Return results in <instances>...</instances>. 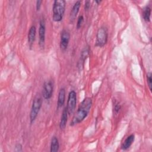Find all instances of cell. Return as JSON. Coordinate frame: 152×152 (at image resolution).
<instances>
[{
	"mask_svg": "<svg viewBox=\"0 0 152 152\" xmlns=\"http://www.w3.org/2000/svg\"><path fill=\"white\" fill-rule=\"evenodd\" d=\"M92 105V100L90 97L85 98L79 105V107L72 117L70 122L71 126L77 125L82 122L88 115Z\"/></svg>",
	"mask_w": 152,
	"mask_h": 152,
	"instance_id": "obj_1",
	"label": "cell"
},
{
	"mask_svg": "<svg viewBox=\"0 0 152 152\" xmlns=\"http://www.w3.org/2000/svg\"><path fill=\"white\" fill-rule=\"evenodd\" d=\"M66 2L64 0H56L53 5V20L58 22L62 20L65 10Z\"/></svg>",
	"mask_w": 152,
	"mask_h": 152,
	"instance_id": "obj_2",
	"label": "cell"
},
{
	"mask_svg": "<svg viewBox=\"0 0 152 152\" xmlns=\"http://www.w3.org/2000/svg\"><path fill=\"white\" fill-rule=\"evenodd\" d=\"M42 100L41 97L39 96L36 97L33 100L30 113V120L31 124L35 121L36 117L37 116V115L42 107Z\"/></svg>",
	"mask_w": 152,
	"mask_h": 152,
	"instance_id": "obj_3",
	"label": "cell"
},
{
	"mask_svg": "<svg viewBox=\"0 0 152 152\" xmlns=\"http://www.w3.org/2000/svg\"><path fill=\"white\" fill-rule=\"evenodd\" d=\"M107 31L104 27H101L99 28L96 34V46L99 47L104 46L107 41Z\"/></svg>",
	"mask_w": 152,
	"mask_h": 152,
	"instance_id": "obj_4",
	"label": "cell"
},
{
	"mask_svg": "<svg viewBox=\"0 0 152 152\" xmlns=\"http://www.w3.org/2000/svg\"><path fill=\"white\" fill-rule=\"evenodd\" d=\"M76 104H77V93L75 91L71 90L68 94L67 105L66 107V110L69 115H71V114H72L75 111Z\"/></svg>",
	"mask_w": 152,
	"mask_h": 152,
	"instance_id": "obj_5",
	"label": "cell"
},
{
	"mask_svg": "<svg viewBox=\"0 0 152 152\" xmlns=\"http://www.w3.org/2000/svg\"><path fill=\"white\" fill-rule=\"evenodd\" d=\"M45 21L43 18H41L39 22V46L41 48H43L45 42Z\"/></svg>",
	"mask_w": 152,
	"mask_h": 152,
	"instance_id": "obj_6",
	"label": "cell"
},
{
	"mask_svg": "<svg viewBox=\"0 0 152 152\" xmlns=\"http://www.w3.org/2000/svg\"><path fill=\"white\" fill-rule=\"evenodd\" d=\"M53 90V84L51 81L45 82L43 87L42 95L44 99H49L51 98Z\"/></svg>",
	"mask_w": 152,
	"mask_h": 152,
	"instance_id": "obj_7",
	"label": "cell"
},
{
	"mask_svg": "<svg viewBox=\"0 0 152 152\" xmlns=\"http://www.w3.org/2000/svg\"><path fill=\"white\" fill-rule=\"evenodd\" d=\"M70 39V34L66 30H62L61 34L60 48L62 50H65L68 46Z\"/></svg>",
	"mask_w": 152,
	"mask_h": 152,
	"instance_id": "obj_8",
	"label": "cell"
},
{
	"mask_svg": "<svg viewBox=\"0 0 152 152\" xmlns=\"http://www.w3.org/2000/svg\"><path fill=\"white\" fill-rule=\"evenodd\" d=\"M89 55V48L88 46L84 48L81 52L80 58L78 62V68L80 70H81L83 68L84 62L86 60L87 58Z\"/></svg>",
	"mask_w": 152,
	"mask_h": 152,
	"instance_id": "obj_9",
	"label": "cell"
},
{
	"mask_svg": "<svg viewBox=\"0 0 152 152\" xmlns=\"http://www.w3.org/2000/svg\"><path fill=\"white\" fill-rule=\"evenodd\" d=\"M80 6H81V1H76V2L74 4V5L71 9L70 15H69V20L71 22H73L75 20L76 16L77 15V14L79 11Z\"/></svg>",
	"mask_w": 152,
	"mask_h": 152,
	"instance_id": "obj_10",
	"label": "cell"
},
{
	"mask_svg": "<svg viewBox=\"0 0 152 152\" xmlns=\"http://www.w3.org/2000/svg\"><path fill=\"white\" fill-rule=\"evenodd\" d=\"M36 35V28L34 26H32L28 33V42L30 47L31 48L35 40Z\"/></svg>",
	"mask_w": 152,
	"mask_h": 152,
	"instance_id": "obj_11",
	"label": "cell"
},
{
	"mask_svg": "<svg viewBox=\"0 0 152 152\" xmlns=\"http://www.w3.org/2000/svg\"><path fill=\"white\" fill-rule=\"evenodd\" d=\"M135 140V136L134 134H131L129 136H128L124 141L122 145V150H127L130 147V146L132 145L133 142Z\"/></svg>",
	"mask_w": 152,
	"mask_h": 152,
	"instance_id": "obj_12",
	"label": "cell"
},
{
	"mask_svg": "<svg viewBox=\"0 0 152 152\" xmlns=\"http://www.w3.org/2000/svg\"><path fill=\"white\" fill-rule=\"evenodd\" d=\"M68 112L65 107L62 112L60 122H59V128L61 129H64L66 126L67 120H68Z\"/></svg>",
	"mask_w": 152,
	"mask_h": 152,
	"instance_id": "obj_13",
	"label": "cell"
},
{
	"mask_svg": "<svg viewBox=\"0 0 152 152\" xmlns=\"http://www.w3.org/2000/svg\"><path fill=\"white\" fill-rule=\"evenodd\" d=\"M65 100V90L64 88L60 89L58 94V108L62 107Z\"/></svg>",
	"mask_w": 152,
	"mask_h": 152,
	"instance_id": "obj_14",
	"label": "cell"
},
{
	"mask_svg": "<svg viewBox=\"0 0 152 152\" xmlns=\"http://www.w3.org/2000/svg\"><path fill=\"white\" fill-rule=\"evenodd\" d=\"M59 144L57 137H53L51 140L50 143V151L51 152H57L59 150Z\"/></svg>",
	"mask_w": 152,
	"mask_h": 152,
	"instance_id": "obj_15",
	"label": "cell"
},
{
	"mask_svg": "<svg viewBox=\"0 0 152 152\" xmlns=\"http://www.w3.org/2000/svg\"><path fill=\"white\" fill-rule=\"evenodd\" d=\"M143 18L145 21H150V15H151V8L149 7H145L143 9Z\"/></svg>",
	"mask_w": 152,
	"mask_h": 152,
	"instance_id": "obj_16",
	"label": "cell"
},
{
	"mask_svg": "<svg viewBox=\"0 0 152 152\" xmlns=\"http://www.w3.org/2000/svg\"><path fill=\"white\" fill-rule=\"evenodd\" d=\"M83 21H84L83 16V15L79 16V17L78 18V20H77V28L78 29H79L81 27L82 24L83 23Z\"/></svg>",
	"mask_w": 152,
	"mask_h": 152,
	"instance_id": "obj_17",
	"label": "cell"
},
{
	"mask_svg": "<svg viewBox=\"0 0 152 152\" xmlns=\"http://www.w3.org/2000/svg\"><path fill=\"white\" fill-rule=\"evenodd\" d=\"M147 84L148 85L149 88L150 90H151V85H152V78H151V74L148 73L147 75Z\"/></svg>",
	"mask_w": 152,
	"mask_h": 152,
	"instance_id": "obj_18",
	"label": "cell"
},
{
	"mask_svg": "<svg viewBox=\"0 0 152 152\" xmlns=\"http://www.w3.org/2000/svg\"><path fill=\"white\" fill-rule=\"evenodd\" d=\"M113 109H114V111L116 113H118V112L119 111L120 109H121V105L119 104V103L118 102H115L114 103L113 105Z\"/></svg>",
	"mask_w": 152,
	"mask_h": 152,
	"instance_id": "obj_19",
	"label": "cell"
},
{
	"mask_svg": "<svg viewBox=\"0 0 152 152\" xmlns=\"http://www.w3.org/2000/svg\"><path fill=\"white\" fill-rule=\"evenodd\" d=\"M15 151H22V145L20 144H17L15 146Z\"/></svg>",
	"mask_w": 152,
	"mask_h": 152,
	"instance_id": "obj_20",
	"label": "cell"
},
{
	"mask_svg": "<svg viewBox=\"0 0 152 152\" xmlns=\"http://www.w3.org/2000/svg\"><path fill=\"white\" fill-rule=\"evenodd\" d=\"M90 7V2L87 1L85 2V5H84V9H85V11H88L89 10Z\"/></svg>",
	"mask_w": 152,
	"mask_h": 152,
	"instance_id": "obj_21",
	"label": "cell"
},
{
	"mask_svg": "<svg viewBox=\"0 0 152 152\" xmlns=\"http://www.w3.org/2000/svg\"><path fill=\"white\" fill-rule=\"evenodd\" d=\"M42 3V1H36V10H37V11H39L40 10Z\"/></svg>",
	"mask_w": 152,
	"mask_h": 152,
	"instance_id": "obj_22",
	"label": "cell"
},
{
	"mask_svg": "<svg viewBox=\"0 0 152 152\" xmlns=\"http://www.w3.org/2000/svg\"><path fill=\"white\" fill-rule=\"evenodd\" d=\"M95 2H96V3H97V4H100V3L101 2V1H95Z\"/></svg>",
	"mask_w": 152,
	"mask_h": 152,
	"instance_id": "obj_23",
	"label": "cell"
}]
</instances>
